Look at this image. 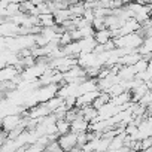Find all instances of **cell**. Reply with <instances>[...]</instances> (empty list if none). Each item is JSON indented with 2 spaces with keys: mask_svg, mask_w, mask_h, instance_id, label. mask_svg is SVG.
<instances>
[{
  "mask_svg": "<svg viewBox=\"0 0 152 152\" xmlns=\"http://www.w3.org/2000/svg\"><path fill=\"white\" fill-rule=\"evenodd\" d=\"M116 48H131V49H139L143 42H145V37H142L137 31L136 33H131V34H125V36H121V37H116L113 39Z\"/></svg>",
  "mask_w": 152,
  "mask_h": 152,
  "instance_id": "6da1fadb",
  "label": "cell"
},
{
  "mask_svg": "<svg viewBox=\"0 0 152 152\" xmlns=\"http://www.w3.org/2000/svg\"><path fill=\"white\" fill-rule=\"evenodd\" d=\"M60 87H61V85H58V84H51V85L42 87V88H39V90H34V97L37 99L39 103H46L48 100L57 97Z\"/></svg>",
  "mask_w": 152,
  "mask_h": 152,
  "instance_id": "7a4b0ae2",
  "label": "cell"
},
{
  "mask_svg": "<svg viewBox=\"0 0 152 152\" xmlns=\"http://www.w3.org/2000/svg\"><path fill=\"white\" fill-rule=\"evenodd\" d=\"M58 143H60V146L64 152H70L75 148H78V134L73 133V131H70L67 134H63V136H60Z\"/></svg>",
  "mask_w": 152,
  "mask_h": 152,
  "instance_id": "3957f363",
  "label": "cell"
},
{
  "mask_svg": "<svg viewBox=\"0 0 152 152\" xmlns=\"http://www.w3.org/2000/svg\"><path fill=\"white\" fill-rule=\"evenodd\" d=\"M0 34H2V37H17V36H20V26L12 21L2 23V26H0Z\"/></svg>",
  "mask_w": 152,
  "mask_h": 152,
  "instance_id": "277c9868",
  "label": "cell"
},
{
  "mask_svg": "<svg viewBox=\"0 0 152 152\" xmlns=\"http://www.w3.org/2000/svg\"><path fill=\"white\" fill-rule=\"evenodd\" d=\"M23 121L21 115H8L5 118H2V128L8 133H11L14 128H17Z\"/></svg>",
  "mask_w": 152,
  "mask_h": 152,
  "instance_id": "5b68a950",
  "label": "cell"
},
{
  "mask_svg": "<svg viewBox=\"0 0 152 152\" xmlns=\"http://www.w3.org/2000/svg\"><path fill=\"white\" fill-rule=\"evenodd\" d=\"M70 125H72V130H70V131H73V133H76V134L87 133V131L90 130V122H88L84 116H78L75 121L70 122Z\"/></svg>",
  "mask_w": 152,
  "mask_h": 152,
  "instance_id": "8992f818",
  "label": "cell"
},
{
  "mask_svg": "<svg viewBox=\"0 0 152 152\" xmlns=\"http://www.w3.org/2000/svg\"><path fill=\"white\" fill-rule=\"evenodd\" d=\"M48 115H51V110L46 107L45 103H39L37 106L28 109V116H30V118L40 119V118H45V116H48Z\"/></svg>",
  "mask_w": 152,
  "mask_h": 152,
  "instance_id": "52a82bcc",
  "label": "cell"
},
{
  "mask_svg": "<svg viewBox=\"0 0 152 152\" xmlns=\"http://www.w3.org/2000/svg\"><path fill=\"white\" fill-rule=\"evenodd\" d=\"M79 45H81V51L84 54H88V52H94L96 46L99 45V42L96 40V37H84L81 40H78Z\"/></svg>",
  "mask_w": 152,
  "mask_h": 152,
  "instance_id": "ba28073f",
  "label": "cell"
},
{
  "mask_svg": "<svg viewBox=\"0 0 152 152\" xmlns=\"http://www.w3.org/2000/svg\"><path fill=\"white\" fill-rule=\"evenodd\" d=\"M18 75H20V72L15 66H6L0 70V81H12Z\"/></svg>",
  "mask_w": 152,
  "mask_h": 152,
  "instance_id": "9c48e42d",
  "label": "cell"
},
{
  "mask_svg": "<svg viewBox=\"0 0 152 152\" xmlns=\"http://www.w3.org/2000/svg\"><path fill=\"white\" fill-rule=\"evenodd\" d=\"M93 91H99L97 79H88V81H85L84 84H81V85H79V90H78V94L82 96V94L93 93ZM79 96H78V97H79Z\"/></svg>",
  "mask_w": 152,
  "mask_h": 152,
  "instance_id": "30bf717a",
  "label": "cell"
},
{
  "mask_svg": "<svg viewBox=\"0 0 152 152\" xmlns=\"http://www.w3.org/2000/svg\"><path fill=\"white\" fill-rule=\"evenodd\" d=\"M136 75H137V72H136L134 66H122L118 73V76L122 81H133L136 78Z\"/></svg>",
  "mask_w": 152,
  "mask_h": 152,
  "instance_id": "8fae6325",
  "label": "cell"
},
{
  "mask_svg": "<svg viewBox=\"0 0 152 152\" xmlns=\"http://www.w3.org/2000/svg\"><path fill=\"white\" fill-rule=\"evenodd\" d=\"M96 40L102 45L107 43L109 40H112V31L109 28H103V30H96Z\"/></svg>",
  "mask_w": 152,
  "mask_h": 152,
  "instance_id": "7c38bea8",
  "label": "cell"
},
{
  "mask_svg": "<svg viewBox=\"0 0 152 152\" xmlns=\"http://www.w3.org/2000/svg\"><path fill=\"white\" fill-rule=\"evenodd\" d=\"M140 60H142V54H128V55L121 57L118 64H121V66H134Z\"/></svg>",
  "mask_w": 152,
  "mask_h": 152,
  "instance_id": "4fadbf2b",
  "label": "cell"
},
{
  "mask_svg": "<svg viewBox=\"0 0 152 152\" xmlns=\"http://www.w3.org/2000/svg\"><path fill=\"white\" fill-rule=\"evenodd\" d=\"M54 17H55V23L57 24H63L64 21H67V20H73L75 17L72 15V12H70V9H61V11H57L55 14H54Z\"/></svg>",
  "mask_w": 152,
  "mask_h": 152,
  "instance_id": "5bb4252c",
  "label": "cell"
},
{
  "mask_svg": "<svg viewBox=\"0 0 152 152\" xmlns=\"http://www.w3.org/2000/svg\"><path fill=\"white\" fill-rule=\"evenodd\" d=\"M45 104H46V107H48V109L51 110V113H52V112H55L60 106H63V104H64V99H61V97H58V96H57V97H54V99L48 100Z\"/></svg>",
  "mask_w": 152,
  "mask_h": 152,
  "instance_id": "9a60e30c",
  "label": "cell"
},
{
  "mask_svg": "<svg viewBox=\"0 0 152 152\" xmlns=\"http://www.w3.org/2000/svg\"><path fill=\"white\" fill-rule=\"evenodd\" d=\"M39 20H40V26L42 27H52L55 26V17L54 14H46V15H39Z\"/></svg>",
  "mask_w": 152,
  "mask_h": 152,
  "instance_id": "2e32d148",
  "label": "cell"
},
{
  "mask_svg": "<svg viewBox=\"0 0 152 152\" xmlns=\"http://www.w3.org/2000/svg\"><path fill=\"white\" fill-rule=\"evenodd\" d=\"M57 130H58L60 136H63V134L70 133L72 125H70V122H69L67 119H58V121H57Z\"/></svg>",
  "mask_w": 152,
  "mask_h": 152,
  "instance_id": "e0dca14e",
  "label": "cell"
},
{
  "mask_svg": "<svg viewBox=\"0 0 152 152\" xmlns=\"http://www.w3.org/2000/svg\"><path fill=\"white\" fill-rule=\"evenodd\" d=\"M70 12L73 17H82L84 12H85V6H84V2L82 3H78V5H72L70 8Z\"/></svg>",
  "mask_w": 152,
  "mask_h": 152,
  "instance_id": "ac0fdd59",
  "label": "cell"
},
{
  "mask_svg": "<svg viewBox=\"0 0 152 152\" xmlns=\"http://www.w3.org/2000/svg\"><path fill=\"white\" fill-rule=\"evenodd\" d=\"M112 97H116V96H119V94H122V93H125V88L121 85V84H113L112 87H110V90L107 91Z\"/></svg>",
  "mask_w": 152,
  "mask_h": 152,
  "instance_id": "d6986e66",
  "label": "cell"
},
{
  "mask_svg": "<svg viewBox=\"0 0 152 152\" xmlns=\"http://www.w3.org/2000/svg\"><path fill=\"white\" fill-rule=\"evenodd\" d=\"M72 42H75L73 40V37H72V31H64L63 34H61V39H60V45L61 46H66V45H69V43H72Z\"/></svg>",
  "mask_w": 152,
  "mask_h": 152,
  "instance_id": "ffe728a7",
  "label": "cell"
},
{
  "mask_svg": "<svg viewBox=\"0 0 152 152\" xmlns=\"http://www.w3.org/2000/svg\"><path fill=\"white\" fill-rule=\"evenodd\" d=\"M148 67H149V63L146 61V60H140V61H137L136 64H134V69H136V72L137 73H142V72H146L148 70Z\"/></svg>",
  "mask_w": 152,
  "mask_h": 152,
  "instance_id": "44dd1931",
  "label": "cell"
},
{
  "mask_svg": "<svg viewBox=\"0 0 152 152\" xmlns=\"http://www.w3.org/2000/svg\"><path fill=\"white\" fill-rule=\"evenodd\" d=\"M46 151H48V152H64V151L61 149V146H60L58 140H52V142L48 145Z\"/></svg>",
  "mask_w": 152,
  "mask_h": 152,
  "instance_id": "7402d4cb",
  "label": "cell"
},
{
  "mask_svg": "<svg viewBox=\"0 0 152 152\" xmlns=\"http://www.w3.org/2000/svg\"><path fill=\"white\" fill-rule=\"evenodd\" d=\"M93 27H94L96 30L107 28V27H106V21H104V18H96V20L93 21Z\"/></svg>",
  "mask_w": 152,
  "mask_h": 152,
  "instance_id": "603a6c76",
  "label": "cell"
},
{
  "mask_svg": "<svg viewBox=\"0 0 152 152\" xmlns=\"http://www.w3.org/2000/svg\"><path fill=\"white\" fill-rule=\"evenodd\" d=\"M43 151H46V149L42 148V146L37 145V143H33V145H28V146H27V152H43Z\"/></svg>",
  "mask_w": 152,
  "mask_h": 152,
  "instance_id": "cb8c5ba5",
  "label": "cell"
},
{
  "mask_svg": "<svg viewBox=\"0 0 152 152\" xmlns=\"http://www.w3.org/2000/svg\"><path fill=\"white\" fill-rule=\"evenodd\" d=\"M151 148H152V137L143 139V140H142V151H143V149H151Z\"/></svg>",
  "mask_w": 152,
  "mask_h": 152,
  "instance_id": "d4e9b609",
  "label": "cell"
},
{
  "mask_svg": "<svg viewBox=\"0 0 152 152\" xmlns=\"http://www.w3.org/2000/svg\"><path fill=\"white\" fill-rule=\"evenodd\" d=\"M11 3H12V0H0V8H2V9H6Z\"/></svg>",
  "mask_w": 152,
  "mask_h": 152,
  "instance_id": "484cf974",
  "label": "cell"
},
{
  "mask_svg": "<svg viewBox=\"0 0 152 152\" xmlns=\"http://www.w3.org/2000/svg\"><path fill=\"white\" fill-rule=\"evenodd\" d=\"M137 3H142V5H151L152 0H136Z\"/></svg>",
  "mask_w": 152,
  "mask_h": 152,
  "instance_id": "4316f807",
  "label": "cell"
},
{
  "mask_svg": "<svg viewBox=\"0 0 152 152\" xmlns=\"http://www.w3.org/2000/svg\"><path fill=\"white\" fill-rule=\"evenodd\" d=\"M46 3H52V2H55V0H45Z\"/></svg>",
  "mask_w": 152,
  "mask_h": 152,
  "instance_id": "83f0119b",
  "label": "cell"
},
{
  "mask_svg": "<svg viewBox=\"0 0 152 152\" xmlns=\"http://www.w3.org/2000/svg\"><path fill=\"white\" fill-rule=\"evenodd\" d=\"M43 152H48V151H43Z\"/></svg>",
  "mask_w": 152,
  "mask_h": 152,
  "instance_id": "f1b7e54d",
  "label": "cell"
}]
</instances>
